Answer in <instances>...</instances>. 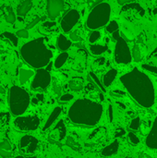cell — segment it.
Wrapping results in <instances>:
<instances>
[{
    "instance_id": "1",
    "label": "cell",
    "mask_w": 157,
    "mask_h": 158,
    "mask_svg": "<svg viewBox=\"0 0 157 158\" xmlns=\"http://www.w3.org/2000/svg\"><path fill=\"white\" fill-rule=\"evenodd\" d=\"M120 81L135 100V102L144 108H150L155 102V90L150 77L138 68L120 77Z\"/></svg>"
},
{
    "instance_id": "2",
    "label": "cell",
    "mask_w": 157,
    "mask_h": 158,
    "mask_svg": "<svg viewBox=\"0 0 157 158\" xmlns=\"http://www.w3.org/2000/svg\"><path fill=\"white\" fill-rule=\"evenodd\" d=\"M104 107L101 104L90 99H78L68 109V118L76 125L93 127L99 123Z\"/></svg>"
},
{
    "instance_id": "3",
    "label": "cell",
    "mask_w": 157,
    "mask_h": 158,
    "mask_svg": "<svg viewBox=\"0 0 157 158\" xmlns=\"http://www.w3.org/2000/svg\"><path fill=\"white\" fill-rule=\"evenodd\" d=\"M20 56L29 66L40 69L49 64L53 53L46 46L44 38L40 37L24 44L20 48Z\"/></svg>"
},
{
    "instance_id": "4",
    "label": "cell",
    "mask_w": 157,
    "mask_h": 158,
    "mask_svg": "<svg viewBox=\"0 0 157 158\" xmlns=\"http://www.w3.org/2000/svg\"><path fill=\"white\" fill-rule=\"evenodd\" d=\"M31 98L26 90L20 86L14 85L8 92V105L11 114L15 117H20L28 109Z\"/></svg>"
},
{
    "instance_id": "5",
    "label": "cell",
    "mask_w": 157,
    "mask_h": 158,
    "mask_svg": "<svg viewBox=\"0 0 157 158\" xmlns=\"http://www.w3.org/2000/svg\"><path fill=\"white\" fill-rule=\"evenodd\" d=\"M111 16V6L107 2H99L96 4L90 14L88 15L86 20V26L88 29L93 31H97L102 27L108 24Z\"/></svg>"
},
{
    "instance_id": "6",
    "label": "cell",
    "mask_w": 157,
    "mask_h": 158,
    "mask_svg": "<svg viewBox=\"0 0 157 158\" xmlns=\"http://www.w3.org/2000/svg\"><path fill=\"white\" fill-rule=\"evenodd\" d=\"M113 38L116 40V46L114 51V59L117 64L128 65L132 61V56L129 44L126 40L120 35L119 31H117L113 34Z\"/></svg>"
},
{
    "instance_id": "7",
    "label": "cell",
    "mask_w": 157,
    "mask_h": 158,
    "mask_svg": "<svg viewBox=\"0 0 157 158\" xmlns=\"http://www.w3.org/2000/svg\"><path fill=\"white\" fill-rule=\"evenodd\" d=\"M15 127L22 131H36L40 125V119L36 116L18 117L14 120Z\"/></svg>"
},
{
    "instance_id": "8",
    "label": "cell",
    "mask_w": 157,
    "mask_h": 158,
    "mask_svg": "<svg viewBox=\"0 0 157 158\" xmlns=\"http://www.w3.org/2000/svg\"><path fill=\"white\" fill-rule=\"evenodd\" d=\"M51 80L52 77L47 69H37V71L34 73L31 87L32 90H38V89L45 90L51 83Z\"/></svg>"
},
{
    "instance_id": "9",
    "label": "cell",
    "mask_w": 157,
    "mask_h": 158,
    "mask_svg": "<svg viewBox=\"0 0 157 158\" xmlns=\"http://www.w3.org/2000/svg\"><path fill=\"white\" fill-rule=\"evenodd\" d=\"M39 141L31 135H24L19 141V153L23 156H30L38 149Z\"/></svg>"
},
{
    "instance_id": "10",
    "label": "cell",
    "mask_w": 157,
    "mask_h": 158,
    "mask_svg": "<svg viewBox=\"0 0 157 158\" xmlns=\"http://www.w3.org/2000/svg\"><path fill=\"white\" fill-rule=\"evenodd\" d=\"M81 18L80 12L77 9H70L68 10L64 17L62 18L60 21V26L61 29L65 33L70 32L71 30L76 26V24L79 22Z\"/></svg>"
},
{
    "instance_id": "11",
    "label": "cell",
    "mask_w": 157,
    "mask_h": 158,
    "mask_svg": "<svg viewBox=\"0 0 157 158\" xmlns=\"http://www.w3.org/2000/svg\"><path fill=\"white\" fill-rule=\"evenodd\" d=\"M65 3L63 0H48L46 10L48 17L51 19H56L64 10Z\"/></svg>"
},
{
    "instance_id": "12",
    "label": "cell",
    "mask_w": 157,
    "mask_h": 158,
    "mask_svg": "<svg viewBox=\"0 0 157 158\" xmlns=\"http://www.w3.org/2000/svg\"><path fill=\"white\" fill-rule=\"evenodd\" d=\"M146 146L151 150H157V117L155 118L153 126L145 139Z\"/></svg>"
},
{
    "instance_id": "13",
    "label": "cell",
    "mask_w": 157,
    "mask_h": 158,
    "mask_svg": "<svg viewBox=\"0 0 157 158\" xmlns=\"http://www.w3.org/2000/svg\"><path fill=\"white\" fill-rule=\"evenodd\" d=\"M61 112H62V108H61V107L56 106V107L54 108V110L52 111V113H51L50 116L48 117V118H47V120H46L44 126H43V129H42L43 131H47V130L54 124V122H55V121L58 118V117L61 115Z\"/></svg>"
},
{
    "instance_id": "14",
    "label": "cell",
    "mask_w": 157,
    "mask_h": 158,
    "mask_svg": "<svg viewBox=\"0 0 157 158\" xmlns=\"http://www.w3.org/2000/svg\"><path fill=\"white\" fill-rule=\"evenodd\" d=\"M12 156V145L8 140H3L0 142V156L2 158H8Z\"/></svg>"
},
{
    "instance_id": "15",
    "label": "cell",
    "mask_w": 157,
    "mask_h": 158,
    "mask_svg": "<svg viewBox=\"0 0 157 158\" xmlns=\"http://www.w3.org/2000/svg\"><path fill=\"white\" fill-rule=\"evenodd\" d=\"M71 41L69 39H68L66 37V35L64 34H59L57 36V39H56V46L58 48V50L60 51H67L68 49L70 48L71 46Z\"/></svg>"
},
{
    "instance_id": "16",
    "label": "cell",
    "mask_w": 157,
    "mask_h": 158,
    "mask_svg": "<svg viewBox=\"0 0 157 158\" xmlns=\"http://www.w3.org/2000/svg\"><path fill=\"white\" fill-rule=\"evenodd\" d=\"M118 149H119V143H118V141L116 140L112 143H110L109 145L105 146L103 149L102 156H105V157H108V156H114V155H116L118 152Z\"/></svg>"
},
{
    "instance_id": "17",
    "label": "cell",
    "mask_w": 157,
    "mask_h": 158,
    "mask_svg": "<svg viewBox=\"0 0 157 158\" xmlns=\"http://www.w3.org/2000/svg\"><path fill=\"white\" fill-rule=\"evenodd\" d=\"M118 75V70L116 69H109L103 77V81L102 84L104 85V87H109L115 81V79L117 78Z\"/></svg>"
},
{
    "instance_id": "18",
    "label": "cell",
    "mask_w": 157,
    "mask_h": 158,
    "mask_svg": "<svg viewBox=\"0 0 157 158\" xmlns=\"http://www.w3.org/2000/svg\"><path fill=\"white\" fill-rule=\"evenodd\" d=\"M33 76H34V72L31 69H20L19 70V83L21 85L27 83L29 81V80Z\"/></svg>"
},
{
    "instance_id": "19",
    "label": "cell",
    "mask_w": 157,
    "mask_h": 158,
    "mask_svg": "<svg viewBox=\"0 0 157 158\" xmlns=\"http://www.w3.org/2000/svg\"><path fill=\"white\" fill-rule=\"evenodd\" d=\"M32 7V2L31 0H26L21 2L17 8V14L19 16H25Z\"/></svg>"
},
{
    "instance_id": "20",
    "label": "cell",
    "mask_w": 157,
    "mask_h": 158,
    "mask_svg": "<svg viewBox=\"0 0 157 158\" xmlns=\"http://www.w3.org/2000/svg\"><path fill=\"white\" fill-rule=\"evenodd\" d=\"M68 87L73 92H81L83 89V79L74 78L69 81Z\"/></svg>"
},
{
    "instance_id": "21",
    "label": "cell",
    "mask_w": 157,
    "mask_h": 158,
    "mask_svg": "<svg viewBox=\"0 0 157 158\" xmlns=\"http://www.w3.org/2000/svg\"><path fill=\"white\" fill-rule=\"evenodd\" d=\"M0 38H1L2 40H5L6 42H8V43L11 44V45H13V46H18V44H19L18 37L16 36V34H14V33H12V32L4 31L3 33L0 34Z\"/></svg>"
},
{
    "instance_id": "22",
    "label": "cell",
    "mask_w": 157,
    "mask_h": 158,
    "mask_svg": "<svg viewBox=\"0 0 157 158\" xmlns=\"http://www.w3.org/2000/svg\"><path fill=\"white\" fill-rule=\"evenodd\" d=\"M68 56H68V54L67 52H63V53L59 54L56 56V58L55 60V63H54L55 69H60V68H62L65 65V63L67 62V60L68 59Z\"/></svg>"
},
{
    "instance_id": "23",
    "label": "cell",
    "mask_w": 157,
    "mask_h": 158,
    "mask_svg": "<svg viewBox=\"0 0 157 158\" xmlns=\"http://www.w3.org/2000/svg\"><path fill=\"white\" fill-rule=\"evenodd\" d=\"M108 50L107 45H102V44H91L90 45V51L94 56H100L104 53H105Z\"/></svg>"
},
{
    "instance_id": "24",
    "label": "cell",
    "mask_w": 157,
    "mask_h": 158,
    "mask_svg": "<svg viewBox=\"0 0 157 158\" xmlns=\"http://www.w3.org/2000/svg\"><path fill=\"white\" fill-rule=\"evenodd\" d=\"M128 9H135L136 11H138L141 14V16H143L144 15V9L142 7V6L140 4L135 3V2H132V1L130 2V3H128V4H126L123 6V8H122V10H128Z\"/></svg>"
},
{
    "instance_id": "25",
    "label": "cell",
    "mask_w": 157,
    "mask_h": 158,
    "mask_svg": "<svg viewBox=\"0 0 157 158\" xmlns=\"http://www.w3.org/2000/svg\"><path fill=\"white\" fill-rule=\"evenodd\" d=\"M51 82H52V90H53V92H54L56 95L61 96V93H62L61 82H60L56 78H52Z\"/></svg>"
},
{
    "instance_id": "26",
    "label": "cell",
    "mask_w": 157,
    "mask_h": 158,
    "mask_svg": "<svg viewBox=\"0 0 157 158\" xmlns=\"http://www.w3.org/2000/svg\"><path fill=\"white\" fill-rule=\"evenodd\" d=\"M6 20L8 23H14L16 20V15L11 6H6Z\"/></svg>"
},
{
    "instance_id": "27",
    "label": "cell",
    "mask_w": 157,
    "mask_h": 158,
    "mask_svg": "<svg viewBox=\"0 0 157 158\" xmlns=\"http://www.w3.org/2000/svg\"><path fill=\"white\" fill-rule=\"evenodd\" d=\"M67 145L68 147H70L71 149L75 150V151H80L81 150V145L78 142H76V140L73 139V137L68 136L67 139Z\"/></svg>"
},
{
    "instance_id": "28",
    "label": "cell",
    "mask_w": 157,
    "mask_h": 158,
    "mask_svg": "<svg viewBox=\"0 0 157 158\" xmlns=\"http://www.w3.org/2000/svg\"><path fill=\"white\" fill-rule=\"evenodd\" d=\"M118 28H119V25H118V23L116 20L109 21L108 24L105 27L106 31L109 32V33H111V34H113L114 32H116L117 31H118Z\"/></svg>"
},
{
    "instance_id": "29",
    "label": "cell",
    "mask_w": 157,
    "mask_h": 158,
    "mask_svg": "<svg viewBox=\"0 0 157 158\" xmlns=\"http://www.w3.org/2000/svg\"><path fill=\"white\" fill-rule=\"evenodd\" d=\"M89 78H90V80H91L92 81H93V82L97 85V87L100 88V90H101L102 92H104V93L106 92V90L105 89L104 85L102 84V82L99 81V79L97 78V76H96L93 72H90V73H89Z\"/></svg>"
},
{
    "instance_id": "30",
    "label": "cell",
    "mask_w": 157,
    "mask_h": 158,
    "mask_svg": "<svg viewBox=\"0 0 157 158\" xmlns=\"http://www.w3.org/2000/svg\"><path fill=\"white\" fill-rule=\"evenodd\" d=\"M101 37V32L99 31H93L89 35V43L91 44H94Z\"/></svg>"
},
{
    "instance_id": "31",
    "label": "cell",
    "mask_w": 157,
    "mask_h": 158,
    "mask_svg": "<svg viewBox=\"0 0 157 158\" xmlns=\"http://www.w3.org/2000/svg\"><path fill=\"white\" fill-rule=\"evenodd\" d=\"M141 127V118L139 117H136L133 118L130 124V129L132 131H138Z\"/></svg>"
},
{
    "instance_id": "32",
    "label": "cell",
    "mask_w": 157,
    "mask_h": 158,
    "mask_svg": "<svg viewBox=\"0 0 157 158\" xmlns=\"http://www.w3.org/2000/svg\"><path fill=\"white\" fill-rule=\"evenodd\" d=\"M128 138H129L130 143H132L133 145H137V144L140 143V139H139V137H138L135 133H133V132H129V133H128Z\"/></svg>"
},
{
    "instance_id": "33",
    "label": "cell",
    "mask_w": 157,
    "mask_h": 158,
    "mask_svg": "<svg viewBox=\"0 0 157 158\" xmlns=\"http://www.w3.org/2000/svg\"><path fill=\"white\" fill-rule=\"evenodd\" d=\"M131 56H132V58H134L136 61H140L141 60V52H140V48H139L138 44L134 45L133 50L131 52Z\"/></svg>"
},
{
    "instance_id": "34",
    "label": "cell",
    "mask_w": 157,
    "mask_h": 158,
    "mask_svg": "<svg viewBox=\"0 0 157 158\" xmlns=\"http://www.w3.org/2000/svg\"><path fill=\"white\" fill-rule=\"evenodd\" d=\"M142 68L146 70V71H149L155 75H157V67L156 66H154V65H150V64H143L142 65Z\"/></svg>"
},
{
    "instance_id": "35",
    "label": "cell",
    "mask_w": 157,
    "mask_h": 158,
    "mask_svg": "<svg viewBox=\"0 0 157 158\" xmlns=\"http://www.w3.org/2000/svg\"><path fill=\"white\" fill-rule=\"evenodd\" d=\"M16 36L19 38H24V39H26V38H28L29 37V32H28V31L26 30V29H21V30H19L18 31H17V33H16Z\"/></svg>"
},
{
    "instance_id": "36",
    "label": "cell",
    "mask_w": 157,
    "mask_h": 158,
    "mask_svg": "<svg viewBox=\"0 0 157 158\" xmlns=\"http://www.w3.org/2000/svg\"><path fill=\"white\" fill-rule=\"evenodd\" d=\"M40 20H41V19L39 18V17H36L35 19H33L31 21H30L29 23H28V25L26 26V30H30V29H32L36 24H38V22H40Z\"/></svg>"
},
{
    "instance_id": "37",
    "label": "cell",
    "mask_w": 157,
    "mask_h": 158,
    "mask_svg": "<svg viewBox=\"0 0 157 158\" xmlns=\"http://www.w3.org/2000/svg\"><path fill=\"white\" fill-rule=\"evenodd\" d=\"M79 31L78 30H75L74 31L70 32L69 34V37H70V41H73V42H78L81 40V37L79 36Z\"/></svg>"
},
{
    "instance_id": "38",
    "label": "cell",
    "mask_w": 157,
    "mask_h": 158,
    "mask_svg": "<svg viewBox=\"0 0 157 158\" xmlns=\"http://www.w3.org/2000/svg\"><path fill=\"white\" fill-rule=\"evenodd\" d=\"M73 98H74V96H73L72 94H66L61 95L59 100H60V102H64V103H66V102H69V101H71Z\"/></svg>"
},
{
    "instance_id": "39",
    "label": "cell",
    "mask_w": 157,
    "mask_h": 158,
    "mask_svg": "<svg viewBox=\"0 0 157 158\" xmlns=\"http://www.w3.org/2000/svg\"><path fill=\"white\" fill-rule=\"evenodd\" d=\"M107 115H108V118H109L110 122H112V121H113V118H114V116H113V107H112V106H111V105H109V106H108Z\"/></svg>"
},
{
    "instance_id": "40",
    "label": "cell",
    "mask_w": 157,
    "mask_h": 158,
    "mask_svg": "<svg viewBox=\"0 0 157 158\" xmlns=\"http://www.w3.org/2000/svg\"><path fill=\"white\" fill-rule=\"evenodd\" d=\"M125 134V131L123 130V129H118V130H117L116 131V137H121V136H123Z\"/></svg>"
},
{
    "instance_id": "41",
    "label": "cell",
    "mask_w": 157,
    "mask_h": 158,
    "mask_svg": "<svg viewBox=\"0 0 157 158\" xmlns=\"http://www.w3.org/2000/svg\"><path fill=\"white\" fill-rule=\"evenodd\" d=\"M0 94H6V90L4 89V87L2 85H0Z\"/></svg>"
},
{
    "instance_id": "42",
    "label": "cell",
    "mask_w": 157,
    "mask_h": 158,
    "mask_svg": "<svg viewBox=\"0 0 157 158\" xmlns=\"http://www.w3.org/2000/svg\"><path fill=\"white\" fill-rule=\"evenodd\" d=\"M13 158H37L36 156H16V157Z\"/></svg>"
},
{
    "instance_id": "43",
    "label": "cell",
    "mask_w": 157,
    "mask_h": 158,
    "mask_svg": "<svg viewBox=\"0 0 157 158\" xmlns=\"http://www.w3.org/2000/svg\"><path fill=\"white\" fill-rule=\"evenodd\" d=\"M153 12H154V14H155V15H157V7L154 9V11H153Z\"/></svg>"
},
{
    "instance_id": "44",
    "label": "cell",
    "mask_w": 157,
    "mask_h": 158,
    "mask_svg": "<svg viewBox=\"0 0 157 158\" xmlns=\"http://www.w3.org/2000/svg\"><path fill=\"white\" fill-rule=\"evenodd\" d=\"M2 52H3V46L0 44V53H2Z\"/></svg>"
},
{
    "instance_id": "45",
    "label": "cell",
    "mask_w": 157,
    "mask_h": 158,
    "mask_svg": "<svg viewBox=\"0 0 157 158\" xmlns=\"http://www.w3.org/2000/svg\"><path fill=\"white\" fill-rule=\"evenodd\" d=\"M126 158H133V157H126Z\"/></svg>"
}]
</instances>
